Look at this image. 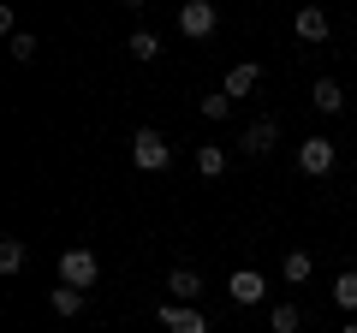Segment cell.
Wrapping results in <instances>:
<instances>
[{"label": "cell", "instance_id": "12", "mask_svg": "<svg viewBox=\"0 0 357 333\" xmlns=\"http://www.w3.org/2000/svg\"><path fill=\"white\" fill-rule=\"evenodd\" d=\"M298 36L321 42V36H328V13H321V6H304V13H298Z\"/></svg>", "mask_w": 357, "mask_h": 333}, {"label": "cell", "instance_id": "6", "mask_svg": "<svg viewBox=\"0 0 357 333\" xmlns=\"http://www.w3.org/2000/svg\"><path fill=\"white\" fill-rule=\"evenodd\" d=\"M161 327L167 333H208V321L197 316L191 304H161Z\"/></svg>", "mask_w": 357, "mask_h": 333}, {"label": "cell", "instance_id": "3", "mask_svg": "<svg viewBox=\"0 0 357 333\" xmlns=\"http://www.w3.org/2000/svg\"><path fill=\"white\" fill-rule=\"evenodd\" d=\"M333 161H340V149H333L328 137H310V143H298V166H304L310 179H328V173H333Z\"/></svg>", "mask_w": 357, "mask_h": 333}, {"label": "cell", "instance_id": "15", "mask_svg": "<svg viewBox=\"0 0 357 333\" xmlns=\"http://www.w3.org/2000/svg\"><path fill=\"white\" fill-rule=\"evenodd\" d=\"M24 268V238H0V274Z\"/></svg>", "mask_w": 357, "mask_h": 333}, {"label": "cell", "instance_id": "8", "mask_svg": "<svg viewBox=\"0 0 357 333\" xmlns=\"http://www.w3.org/2000/svg\"><path fill=\"white\" fill-rule=\"evenodd\" d=\"M238 143H244V155H268L274 143H280V125H274V119H256V125L244 131Z\"/></svg>", "mask_w": 357, "mask_h": 333}, {"label": "cell", "instance_id": "13", "mask_svg": "<svg viewBox=\"0 0 357 333\" xmlns=\"http://www.w3.org/2000/svg\"><path fill=\"white\" fill-rule=\"evenodd\" d=\"M131 60H155V54H161V36H155V30H131Z\"/></svg>", "mask_w": 357, "mask_h": 333}, {"label": "cell", "instance_id": "10", "mask_svg": "<svg viewBox=\"0 0 357 333\" xmlns=\"http://www.w3.org/2000/svg\"><path fill=\"white\" fill-rule=\"evenodd\" d=\"M167 286H173V304H191V297L203 292V274H197V268H173Z\"/></svg>", "mask_w": 357, "mask_h": 333}, {"label": "cell", "instance_id": "4", "mask_svg": "<svg viewBox=\"0 0 357 333\" xmlns=\"http://www.w3.org/2000/svg\"><path fill=\"white\" fill-rule=\"evenodd\" d=\"M208 30H215V6H208V0H185V6H178V36L203 42Z\"/></svg>", "mask_w": 357, "mask_h": 333}, {"label": "cell", "instance_id": "2", "mask_svg": "<svg viewBox=\"0 0 357 333\" xmlns=\"http://www.w3.org/2000/svg\"><path fill=\"white\" fill-rule=\"evenodd\" d=\"M96 280H102V262H96V250H60V286L89 292Z\"/></svg>", "mask_w": 357, "mask_h": 333}, {"label": "cell", "instance_id": "16", "mask_svg": "<svg viewBox=\"0 0 357 333\" xmlns=\"http://www.w3.org/2000/svg\"><path fill=\"white\" fill-rule=\"evenodd\" d=\"M54 316H77V309H84V292H72V286H54Z\"/></svg>", "mask_w": 357, "mask_h": 333}, {"label": "cell", "instance_id": "9", "mask_svg": "<svg viewBox=\"0 0 357 333\" xmlns=\"http://www.w3.org/2000/svg\"><path fill=\"white\" fill-rule=\"evenodd\" d=\"M310 102H316L321 114H340V107H345V90L333 84V77H316V90H310Z\"/></svg>", "mask_w": 357, "mask_h": 333}, {"label": "cell", "instance_id": "17", "mask_svg": "<svg viewBox=\"0 0 357 333\" xmlns=\"http://www.w3.org/2000/svg\"><path fill=\"white\" fill-rule=\"evenodd\" d=\"M280 274H286V280H292V286H304V280H310V256H304V250H292Z\"/></svg>", "mask_w": 357, "mask_h": 333}, {"label": "cell", "instance_id": "18", "mask_svg": "<svg viewBox=\"0 0 357 333\" xmlns=\"http://www.w3.org/2000/svg\"><path fill=\"white\" fill-rule=\"evenodd\" d=\"M298 304H274V333H298Z\"/></svg>", "mask_w": 357, "mask_h": 333}, {"label": "cell", "instance_id": "7", "mask_svg": "<svg viewBox=\"0 0 357 333\" xmlns=\"http://www.w3.org/2000/svg\"><path fill=\"white\" fill-rule=\"evenodd\" d=\"M256 84H262V65H250V60H244V65H232V72H227L220 95H227V102H238V95H250Z\"/></svg>", "mask_w": 357, "mask_h": 333}, {"label": "cell", "instance_id": "1", "mask_svg": "<svg viewBox=\"0 0 357 333\" xmlns=\"http://www.w3.org/2000/svg\"><path fill=\"white\" fill-rule=\"evenodd\" d=\"M131 161H137L143 173H161V166L173 161V143H167L155 125H143V131H131Z\"/></svg>", "mask_w": 357, "mask_h": 333}, {"label": "cell", "instance_id": "20", "mask_svg": "<svg viewBox=\"0 0 357 333\" xmlns=\"http://www.w3.org/2000/svg\"><path fill=\"white\" fill-rule=\"evenodd\" d=\"M227 107H232L227 95H203V119H227Z\"/></svg>", "mask_w": 357, "mask_h": 333}, {"label": "cell", "instance_id": "22", "mask_svg": "<svg viewBox=\"0 0 357 333\" xmlns=\"http://www.w3.org/2000/svg\"><path fill=\"white\" fill-rule=\"evenodd\" d=\"M351 208H357V191H351Z\"/></svg>", "mask_w": 357, "mask_h": 333}, {"label": "cell", "instance_id": "21", "mask_svg": "<svg viewBox=\"0 0 357 333\" xmlns=\"http://www.w3.org/2000/svg\"><path fill=\"white\" fill-rule=\"evenodd\" d=\"M340 333H357V321H345V327H340Z\"/></svg>", "mask_w": 357, "mask_h": 333}, {"label": "cell", "instance_id": "5", "mask_svg": "<svg viewBox=\"0 0 357 333\" xmlns=\"http://www.w3.org/2000/svg\"><path fill=\"white\" fill-rule=\"evenodd\" d=\"M227 292H232V304H262V297H268V280H262L256 268H238V274L227 280Z\"/></svg>", "mask_w": 357, "mask_h": 333}, {"label": "cell", "instance_id": "14", "mask_svg": "<svg viewBox=\"0 0 357 333\" xmlns=\"http://www.w3.org/2000/svg\"><path fill=\"white\" fill-rule=\"evenodd\" d=\"M333 304H340V309H357V268H345L340 280H333Z\"/></svg>", "mask_w": 357, "mask_h": 333}, {"label": "cell", "instance_id": "19", "mask_svg": "<svg viewBox=\"0 0 357 333\" xmlns=\"http://www.w3.org/2000/svg\"><path fill=\"white\" fill-rule=\"evenodd\" d=\"M6 48H13V60H18V65H30V60H36V36H24V30H18V36L6 42Z\"/></svg>", "mask_w": 357, "mask_h": 333}, {"label": "cell", "instance_id": "11", "mask_svg": "<svg viewBox=\"0 0 357 333\" xmlns=\"http://www.w3.org/2000/svg\"><path fill=\"white\" fill-rule=\"evenodd\" d=\"M197 173H203V179H220V173H227V149H220V143H203V149H197Z\"/></svg>", "mask_w": 357, "mask_h": 333}]
</instances>
